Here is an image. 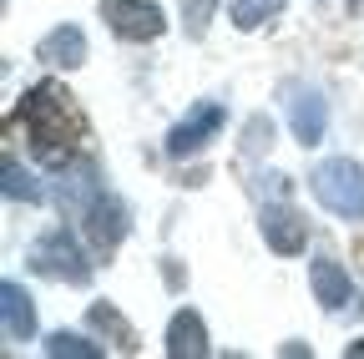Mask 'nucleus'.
Instances as JSON below:
<instances>
[{"instance_id": "f257e3e1", "label": "nucleus", "mask_w": 364, "mask_h": 359, "mask_svg": "<svg viewBox=\"0 0 364 359\" xmlns=\"http://www.w3.org/2000/svg\"><path fill=\"white\" fill-rule=\"evenodd\" d=\"M309 188H314V198L324 203L334 218H344V223L364 218V167L359 162H349V157L318 162L314 177H309Z\"/></svg>"}, {"instance_id": "f03ea898", "label": "nucleus", "mask_w": 364, "mask_h": 359, "mask_svg": "<svg viewBox=\"0 0 364 359\" xmlns=\"http://www.w3.org/2000/svg\"><path fill=\"white\" fill-rule=\"evenodd\" d=\"M31 268L46 279H61V284H91V258L86 248L71 238V228H46L36 243H31Z\"/></svg>"}, {"instance_id": "7ed1b4c3", "label": "nucleus", "mask_w": 364, "mask_h": 359, "mask_svg": "<svg viewBox=\"0 0 364 359\" xmlns=\"http://www.w3.org/2000/svg\"><path fill=\"white\" fill-rule=\"evenodd\" d=\"M26 117H31V137H36V152L46 162H71V142H66V102L51 92V86H36L26 97Z\"/></svg>"}, {"instance_id": "20e7f679", "label": "nucleus", "mask_w": 364, "mask_h": 359, "mask_svg": "<svg viewBox=\"0 0 364 359\" xmlns=\"http://www.w3.org/2000/svg\"><path fill=\"white\" fill-rule=\"evenodd\" d=\"M284 107H289V127H294V137L304 147H318L324 142V132H329V102L318 86H304V81H289L284 86Z\"/></svg>"}, {"instance_id": "39448f33", "label": "nucleus", "mask_w": 364, "mask_h": 359, "mask_svg": "<svg viewBox=\"0 0 364 359\" xmlns=\"http://www.w3.org/2000/svg\"><path fill=\"white\" fill-rule=\"evenodd\" d=\"M102 16L122 41H157L167 31V16L157 0H102Z\"/></svg>"}, {"instance_id": "423d86ee", "label": "nucleus", "mask_w": 364, "mask_h": 359, "mask_svg": "<svg viewBox=\"0 0 364 359\" xmlns=\"http://www.w3.org/2000/svg\"><path fill=\"white\" fill-rule=\"evenodd\" d=\"M223 122H228L223 102H198L188 117L167 132V157H193V152H203L218 132H223Z\"/></svg>"}, {"instance_id": "0eeeda50", "label": "nucleus", "mask_w": 364, "mask_h": 359, "mask_svg": "<svg viewBox=\"0 0 364 359\" xmlns=\"http://www.w3.org/2000/svg\"><path fill=\"white\" fill-rule=\"evenodd\" d=\"M81 223H86V238L97 243V248H117V243L127 238V228H132L127 203H122L117 193H107V188L81 208Z\"/></svg>"}, {"instance_id": "6e6552de", "label": "nucleus", "mask_w": 364, "mask_h": 359, "mask_svg": "<svg viewBox=\"0 0 364 359\" xmlns=\"http://www.w3.org/2000/svg\"><path fill=\"white\" fill-rule=\"evenodd\" d=\"M258 228H263L268 248H273V253H284V258H294V253L309 248V223H304V213L289 208V203H268L263 218H258Z\"/></svg>"}, {"instance_id": "1a4fd4ad", "label": "nucleus", "mask_w": 364, "mask_h": 359, "mask_svg": "<svg viewBox=\"0 0 364 359\" xmlns=\"http://www.w3.org/2000/svg\"><path fill=\"white\" fill-rule=\"evenodd\" d=\"M309 289H314V299L324 304L329 314L359 309V304H354V284H349V274H344L334 258H314V263H309Z\"/></svg>"}, {"instance_id": "9d476101", "label": "nucleus", "mask_w": 364, "mask_h": 359, "mask_svg": "<svg viewBox=\"0 0 364 359\" xmlns=\"http://www.w3.org/2000/svg\"><path fill=\"white\" fill-rule=\"evenodd\" d=\"M167 354L172 359H203L208 354V324H203V314H193V309H177L172 314V324H167Z\"/></svg>"}, {"instance_id": "9b49d317", "label": "nucleus", "mask_w": 364, "mask_h": 359, "mask_svg": "<svg viewBox=\"0 0 364 359\" xmlns=\"http://www.w3.org/2000/svg\"><path fill=\"white\" fill-rule=\"evenodd\" d=\"M0 319H6V339L11 344H21V339H31L36 334V309H31V294L21 289V284H0Z\"/></svg>"}, {"instance_id": "f8f14e48", "label": "nucleus", "mask_w": 364, "mask_h": 359, "mask_svg": "<svg viewBox=\"0 0 364 359\" xmlns=\"http://www.w3.org/2000/svg\"><path fill=\"white\" fill-rule=\"evenodd\" d=\"M36 56H41L46 66H66V71H71V66L86 61V36H81L76 26H56V31L36 46Z\"/></svg>"}, {"instance_id": "ddd939ff", "label": "nucleus", "mask_w": 364, "mask_h": 359, "mask_svg": "<svg viewBox=\"0 0 364 359\" xmlns=\"http://www.w3.org/2000/svg\"><path fill=\"white\" fill-rule=\"evenodd\" d=\"M86 319H91V329H97V334H112V339H117V349H136L132 324L122 319V314H117L112 304H91V314H86Z\"/></svg>"}, {"instance_id": "4468645a", "label": "nucleus", "mask_w": 364, "mask_h": 359, "mask_svg": "<svg viewBox=\"0 0 364 359\" xmlns=\"http://www.w3.org/2000/svg\"><path fill=\"white\" fill-rule=\"evenodd\" d=\"M284 6H289V0H233V11H228V16H233L238 31H258V26H268L273 16H279Z\"/></svg>"}, {"instance_id": "2eb2a0df", "label": "nucleus", "mask_w": 364, "mask_h": 359, "mask_svg": "<svg viewBox=\"0 0 364 359\" xmlns=\"http://www.w3.org/2000/svg\"><path fill=\"white\" fill-rule=\"evenodd\" d=\"M6 198H11V203H41V198H46V188L36 183V177H31L16 157H6Z\"/></svg>"}, {"instance_id": "dca6fc26", "label": "nucleus", "mask_w": 364, "mask_h": 359, "mask_svg": "<svg viewBox=\"0 0 364 359\" xmlns=\"http://www.w3.org/2000/svg\"><path fill=\"white\" fill-rule=\"evenodd\" d=\"M46 354H51V359H61V354H71V359H102V349L97 344H86L81 334H46Z\"/></svg>"}, {"instance_id": "f3484780", "label": "nucleus", "mask_w": 364, "mask_h": 359, "mask_svg": "<svg viewBox=\"0 0 364 359\" xmlns=\"http://www.w3.org/2000/svg\"><path fill=\"white\" fill-rule=\"evenodd\" d=\"M218 11V0H182V26H188V36H208V21Z\"/></svg>"}, {"instance_id": "a211bd4d", "label": "nucleus", "mask_w": 364, "mask_h": 359, "mask_svg": "<svg viewBox=\"0 0 364 359\" xmlns=\"http://www.w3.org/2000/svg\"><path fill=\"white\" fill-rule=\"evenodd\" d=\"M268 142H273V122H268V117H253L248 132H243V152L253 157V152H263Z\"/></svg>"}, {"instance_id": "6ab92c4d", "label": "nucleus", "mask_w": 364, "mask_h": 359, "mask_svg": "<svg viewBox=\"0 0 364 359\" xmlns=\"http://www.w3.org/2000/svg\"><path fill=\"white\" fill-rule=\"evenodd\" d=\"M344 354H364V339H359V344H349V349H344Z\"/></svg>"}]
</instances>
